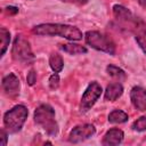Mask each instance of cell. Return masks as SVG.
<instances>
[{"label":"cell","mask_w":146,"mask_h":146,"mask_svg":"<svg viewBox=\"0 0 146 146\" xmlns=\"http://www.w3.org/2000/svg\"><path fill=\"white\" fill-rule=\"evenodd\" d=\"M106 71L108 73V75H111L112 78L114 79H117V80H123L125 79V73L122 68L115 66V65H107L106 67Z\"/></svg>","instance_id":"ac0fdd59"},{"label":"cell","mask_w":146,"mask_h":146,"mask_svg":"<svg viewBox=\"0 0 146 146\" xmlns=\"http://www.w3.org/2000/svg\"><path fill=\"white\" fill-rule=\"evenodd\" d=\"M34 122L41 127L46 133L50 137H56L58 135L59 128L55 117V110L49 104H41L34 111Z\"/></svg>","instance_id":"7a4b0ae2"},{"label":"cell","mask_w":146,"mask_h":146,"mask_svg":"<svg viewBox=\"0 0 146 146\" xmlns=\"http://www.w3.org/2000/svg\"><path fill=\"white\" fill-rule=\"evenodd\" d=\"M84 40L88 46H90L91 48L98 50V51H103L106 52L108 55H115L116 48L114 42L105 34L98 32V31H88L84 34Z\"/></svg>","instance_id":"277c9868"},{"label":"cell","mask_w":146,"mask_h":146,"mask_svg":"<svg viewBox=\"0 0 146 146\" xmlns=\"http://www.w3.org/2000/svg\"><path fill=\"white\" fill-rule=\"evenodd\" d=\"M49 66L55 73L62 72V70L64 67V62H63L62 56L57 52H52L49 57Z\"/></svg>","instance_id":"9a60e30c"},{"label":"cell","mask_w":146,"mask_h":146,"mask_svg":"<svg viewBox=\"0 0 146 146\" xmlns=\"http://www.w3.org/2000/svg\"><path fill=\"white\" fill-rule=\"evenodd\" d=\"M32 32L40 36H62L70 41H79L82 39V32L73 25L60 23H43L35 25Z\"/></svg>","instance_id":"6da1fadb"},{"label":"cell","mask_w":146,"mask_h":146,"mask_svg":"<svg viewBox=\"0 0 146 146\" xmlns=\"http://www.w3.org/2000/svg\"><path fill=\"white\" fill-rule=\"evenodd\" d=\"M96 132V128L94 124L90 123H84L81 125H76L74 127L70 135H68V141L72 144H78L81 141H84L87 139H89L90 137H92Z\"/></svg>","instance_id":"ba28073f"},{"label":"cell","mask_w":146,"mask_h":146,"mask_svg":"<svg viewBox=\"0 0 146 146\" xmlns=\"http://www.w3.org/2000/svg\"><path fill=\"white\" fill-rule=\"evenodd\" d=\"M26 81H27V83H29L30 86H33V84L36 82V73H35L33 70H31V71L27 73Z\"/></svg>","instance_id":"44dd1931"},{"label":"cell","mask_w":146,"mask_h":146,"mask_svg":"<svg viewBox=\"0 0 146 146\" xmlns=\"http://www.w3.org/2000/svg\"><path fill=\"white\" fill-rule=\"evenodd\" d=\"M113 14H114V17L129 31H135V29L141 21L138 17H135L129 9H127L121 5L113 6Z\"/></svg>","instance_id":"52a82bcc"},{"label":"cell","mask_w":146,"mask_h":146,"mask_svg":"<svg viewBox=\"0 0 146 146\" xmlns=\"http://www.w3.org/2000/svg\"><path fill=\"white\" fill-rule=\"evenodd\" d=\"M5 10H6L9 15H15V14L18 13V8H17V7H14V6H8V7L5 8Z\"/></svg>","instance_id":"cb8c5ba5"},{"label":"cell","mask_w":146,"mask_h":146,"mask_svg":"<svg viewBox=\"0 0 146 146\" xmlns=\"http://www.w3.org/2000/svg\"><path fill=\"white\" fill-rule=\"evenodd\" d=\"M129 119L128 114L121 110H114L108 114V122L117 124V123H124Z\"/></svg>","instance_id":"2e32d148"},{"label":"cell","mask_w":146,"mask_h":146,"mask_svg":"<svg viewBox=\"0 0 146 146\" xmlns=\"http://www.w3.org/2000/svg\"><path fill=\"white\" fill-rule=\"evenodd\" d=\"M122 94H123L122 84L119 82H114V83H111L106 87L104 98L107 102H115L116 99H119L122 96Z\"/></svg>","instance_id":"7c38bea8"},{"label":"cell","mask_w":146,"mask_h":146,"mask_svg":"<svg viewBox=\"0 0 146 146\" xmlns=\"http://www.w3.org/2000/svg\"><path fill=\"white\" fill-rule=\"evenodd\" d=\"M63 2H67V3H73V5H78V6H83L86 5L89 0H60Z\"/></svg>","instance_id":"603a6c76"},{"label":"cell","mask_w":146,"mask_h":146,"mask_svg":"<svg viewBox=\"0 0 146 146\" xmlns=\"http://www.w3.org/2000/svg\"><path fill=\"white\" fill-rule=\"evenodd\" d=\"M138 3H139L143 8H146V0H138Z\"/></svg>","instance_id":"d4e9b609"},{"label":"cell","mask_w":146,"mask_h":146,"mask_svg":"<svg viewBox=\"0 0 146 146\" xmlns=\"http://www.w3.org/2000/svg\"><path fill=\"white\" fill-rule=\"evenodd\" d=\"M132 129L136 131H145L146 130V115L137 119L132 124Z\"/></svg>","instance_id":"d6986e66"},{"label":"cell","mask_w":146,"mask_h":146,"mask_svg":"<svg viewBox=\"0 0 146 146\" xmlns=\"http://www.w3.org/2000/svg\"><path fill=\"white\" fill-rule=\"evenodd\" d=\"M124 138V133L122 130L117 129V128H113L110 129L108 131H106V133L103 137L102 144L104 146H115V145H120L122 143Z\"/></svg>","instance_id":"8fae6325"},{"label":"cell","mask_w":146,"mask_h":146,"mask_svg":"<svg viewBox=\"0 0 146 146\" xmlns=\"http://www.w3.org/2000/svg\"><path fill=\"white\" fill-rule=\"evenodd\" d=\"M29 115V110L24 105H16L3 114L5 129L9 133H16L22 130Z\"/></svg>","instance_id":"3957f363"},{"label":"cell","mask_w":146,"mask_h":146,"mask_svg":"<svg viewBox=\"0 0 146 146\" xmlns=\"http://www.w3.org/2000/svg\"><path fill=\"white\" fill-rule=\"evenodd\" d=\"M60 48L70 55H82L87 52V48L78 43H64L60 44Z\"/></svg>","instance_id":"5bb4252c"},{"label":"cell","mask_w":146,"mask_h":146,"mask_svg":"<svg viewBox=\"0 0 146 146\" xmlns=\"http://www.w3.org/2000/svg\"><path fill=\"white\" fill-rule=\"evenodd\" d=\"M58 86H59V75H58V73H54L49 78V87H50V89L55 90L58 88Z\"/></svg>","instance_id":"ffe728a7"},{"label":"cell","mask_w":146,"mask_h":146,"mask_svg":"<svg viewBox=\"0 0 146 146\" xmlns=\"http://www.w3.org/2000/svg\"><path fill=\"white\" fill-rule=\"evenodd\" d=\"M19 79L16 76L15 73H9L2 79V89L6 92V95L10 97H15L19 94Z\"/></svg>","instance_id":"9c48e42d"},{"label":"cell","mask_w":146,"mask_h":146,"mask_svg":"<svg viewBox=\"0 0 146 146\" xmlns=\"http://www.w3.org/2000/svg\"><path fill=\"white\" fill-rule=\"evenodd\" d=\"M11 56L14 60L19 62L22 64H32L34 62V55L32 52L30 42L23 35H16L13 48H11Z\"/></svg>","instance_id":"5b68a950"},{"label":"cell","mask_w":146,"mask_h":146,"mask_svg":"<svg viewBox=\"0 0 146 146\" xmlns=\"http://www.w3.org/2000/svg\"><path fill=\"white\" fill-rule=\"evenodd\" d=\"M133 32H135V39L138 46L140 47L143 52L146 55V24L143 21H140V23L137 25Z\"/></svg>","instance_id":"4fadbf2b"},{"label":"cell","mask_w":146,"mask_h":146,"mask_svg":"<svg viewBox=\"0 0 146 146\" xmlns=\"http://www.w3.org/2000/svg\"><path fill=\"white\" fill-rule=\"evenodd\" d=\"M102 92H103V89H102V86L98 82H96V81L90 82L88 84L87 89L84 90L82 97H81V102H80L81 112L89 111L95 105V103L98 100Z\"/></svg>","instance_id":"8992f818"},{"label":"cell","mask_w":146,"mask_h":146,"mask_svg":"<svg viewBox=\"0 0 146 146\" xmlns=\"http://www.w3.org/2000/svg\"><path fill=\"white\" fill-rule=\"evenodd\" d=\"M0 40H1V57H2L7 51L10 42V32L6 27L0 29Z\"/></svg>","instance_id":"e0dca14e"},{"label":"cell","mask_w":146,"mask_h":146,"mask_svg":"<svg viewBox=\"0 0 146 146\" xmlns=\"http://www.w3.org/2000/svg\"><path fill=\"white\" fill-rule=\"evenodd\" d=\"M0 137H1V143H0V145H1V146H6V145H7V140H8V133H7V131H6L5 129H1V131H0Z\"/></svg>","instance_id":"7402d4cb"},{"label":"cell","mask_w":146,"mask_h":146,"mask_svg":"<svg viewBox=\"0 0 146 146\" xmlns=\"http://www.w3.org/2000/svg\"><path fill=\"white\" fill-rule=\"evenodd\" d=\"M130 99L136 110L144 112L146 111V89L136 86L130 91Z\"/></svg>","instance_id":"30bf717a"}]
</instances>
